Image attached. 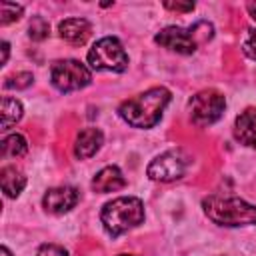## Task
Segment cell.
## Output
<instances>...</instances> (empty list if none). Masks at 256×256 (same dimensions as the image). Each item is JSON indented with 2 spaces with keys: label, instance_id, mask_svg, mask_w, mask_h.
<instances>
[{
  "label": "cell",
  "instance_id": "6da1fadb",
  "mask_svg": "<svg viewBox=\"0 0 256 256\" xmlns=\"http://www.w3.org/2000/svg\"><path fill=\"white\" fill-rule=\"evenodd\" d=\"M168 102L170 90L164 86H156L124 100L118 108V116L132 128H152L162 118V112Z\"/></svg>",
  "mask_w": 256,
  "mask_h": 256
},
{
  "label": "cell",
  "instance_id": "7a4b0ae2",
  "mask_svg": "<svg viewBox=\"0 0 256 256\" xmlns=\"http://www.w3.org/2000/svg\"><path fill=\"white\" fill-rule=\"evenodd\" d=\"M100 220L110 236H120L144 222V204L134 196H120L102 206Z\"/></svg>",
  "mask_w": 256,
  "mask_h": 256
},
{
  "label": "cell",
  "instance_id": "3957f363",
  "mask_svg": "<svg viewBox=\"0 0 256 256\" xmlns=\"http://www.w3.org/2000/svg\"><path fill=\"white\" fill-rule=\"evenodd\" d=\"M204 214L218 226H250L256 224V206L248 204L242 198H222V196H208L202 202Z\"/></svg>",
  "mask_w": 256,
  "mask_h": 256
},
{
  "label": "cell",
  "instance_id": "277c9868",
  "mask_svg": "<svg viewBox=\"0 0 256 256\" xmlns=\"http://www.w3.org/2000/svg\"><path fill=\"white\" fill-rule=\"evenodd\" d=\"M214 36V26L210 22H196L188 28H180V26H166L162 28L154 40L156 44L172 50V52H178V54H194L198 46L206 44L210 38Z\"/></svg>",
  "mask_w": 256,
  "mask_h": 256
},
{
  "label": "cell",
  "instance_id": "5b68a950",
  "mask_svg": "<svg viewBox=\"0 0 256 256\" xmlns=\"http://www.w3.org/2000/svg\"><path fill=\"white\" fill-rule=\"evenodd\" d=\"M88 62L94 70L124 72L128 68V54L118 38L104 36L88 50Z\"/></svg>",
  "mask_w": 256,
  "mask_h": 256
},
{
  "label": "cell",
  "instance_id": "8992f818",
  "mask_svg": "<svg viewBox=\"0 0 256 256\" xmlns=\"http://www.w3.org/2000/svg\"><path fill=\"white\" fill-rule=\"evenodd\" d=\"M92 80V72L74 58L56 60L50 68V82L60 92H74L88 86Z\"/></svg>",
  "mask_w": 256,
  "mask_h": 256
},
{
  "label": "cell",
  "instance_id": "52a82bcc",
  "mask_svg": "<svg viewBox=\"0 0 256 256\" xmlns=\"http://www.w3.org/2000/svg\"><path fill=\"white\" fill-rule=\"evenodd\" d=\"M224 108H226V100L214 88L200 90L190 98V118L196 126L214 124L216 120H220Z\"/></svg>",
  "mask_w": 256,
  "mask_h": 256
},
{
  "label": "cell",
  "instance_id": "ba28073f",
  "mask_svg": "<svg viewBox=\"0 0 256 256\" xmlns=\"http://www.w3.org/2000/svg\"><path fill=\"white\" fill-rule=\"evenodd\" d=\"M186 168H188V156L180 148H176L156 156L148 164L146 174L150 176V180H156V182H172L182 178L186 174Z\"/></svg>",
  "mask_w": 256,
  "mask_h": 256
},
{
  "label": "cell",
  "instance_id": "9c48e42d",
  "mask_svg": "<svg viewBox=\"0 0 256 256\" xmlns=\"http://www.w3.org/2000/svg\"><path fill=\"white\" fill-rule=\"evenodd\" d=\"M78 200H80V194L74 186H56L44 194L42 206L50 214H64L72 210L78 204Z\"/></svg>",
  "mask_w": 256,
  "mask_h": 256
},
{
  "label": "cell",
  "instance_id": "30bf717a",
  "mask_svg": "<svg viewBox=\"0 0 256 256\" xmlns=\"http://www.w3.org/2000/svg\"><path fill=\"white\" fill-rule=\"evenodd\" d=\"M92 32V26L84 18H66L58 24V34L62 40H66L72 46H80L88 40Z\"/></svg>",
  "mask_w": 256,
  "mask_h": 256
},
{
  "label": "cell",
  "instance_id": "8fae6325",
  "mask_svg": "<svg viewBox=\"0 0 256 256\" xmlns=\"http://www.w3.org/2000/svg\"><path fill=\"white\" fill-rule=\"evenodd\" d=\"M234 138L248 148H256V108H246L236 116Z\"/></svg>",
  "mask_w": 256,
  "mask_h": 256
},
{
  "label": "cell",
  "instance_id": "7c38bea8",
  "mask_svg": "<svg viewBox=\"0 0 256 256\" xmlns=\"http://www.w3.org/2000/svg\"><path fill=\"white\" fill-rule=\"evenodd\" d=\"M92 190L98 194H106V192H116L120 188L126 186V178L122 174V170L118 166H106L102 168L94 178H92Z\"/></svg>",
  "mask_w": 256,
  "mask_h": 256
},
{
  "label": "cell",
  "instance_id": "4fadbf2b",
  "mask_svg": "<svg viewBox=\"0 0 256 256\" xmlns=\"http://www.w3.org/2000/svg\"><path fill=\"white\" fill-rule=\"evenodd\" d=\"M102 142H104V134H102L98 128H84V130L76 136L74 154H76L80 160L92 158V156L100 150Z\"/></svg>",
  "mask_w": 256,
  "mask_h": 256
},
{
  "label": "cell",
  "instance_id": "5bb4252c",
  "mask_svg": "<svg viewBox=\"0 0 256 256\" xmlns=\"http://www.w3.org/2000/svg\"><path fill=\"white\" fill-rule=\"evenodd\" d=\"M0 184L8 198H16L26 186V176L16 166H4L0 170Z\"/></svg>",
  "mask_w": 256,
  "mask_h": 256
},
{
  "label": "cell",
  "instance_id": "9a60e30c",
  "mask_svg": "<svg viewBox=\"0 0 256 256\" xmlns=\"http://www.w3.org/2000/svg\"><path fill=\"white\" fill-rule=\"evenodd\" d=\"M22 104L16 98L4 96L2 98V130H10L20 118H22Z\"/></svg>",
  "mask_w": 256,
  "mask_h": 256
},
{
  "label": "cell",
  "instance_id": "2e32d148",
  "mask_svg": "<svg viewBox=\"0 0 256 256\" xmlns=\"http://www.w3.org/2000/svg\"><path fill=\"white\" fill-rule=\"evenodd\" d=\"M28 152V142L22 134L14 132L2 140V158H20Z\"/></svg>",
  "mask_w": 256,
  "mask_h": 256
},
{
  "label": "cell",
  "instance_id": "e0dca14e",
  "mask_svg": "<svg viewBox=\"0 0 256 256\" xmlns=\"http://www.w3.org/2000/svg\"><path fill=\"white\" fill-rule=\"evenodd\" d=\"M48 32H50V24H48L42 16H34V18L30 20V24H28V36H30L32 40L40 42V40H44V38L48 36Z\"/></svg>",
  "mask_w": 256,
  "mask_h": 256
},
{
  "label": "cell",
  "instance_id": "ac0fdd59",
  "mask_svg": "<svg viewBox=\"0 0 256 256\" xmlns=\"http://www.w3.org/2000/svg\"><path fill=\"white\" fill-rule=\"evenodd\" d=\"M24 8L20 4H12V2H0V24L6 26L14 20H18L22 16Z\"/></svg>",
  "mask_w": 256,
  "mask_h": 256
},
{
  "label": "cell",
  "instance_id": "d6986e66",
  "mask_svg": "<svg viewBox=\"0 0 256 256\" xmlns=\"http://www.w3.org/2000/svg\"><path fill=\"white\" fill-rule=\"evenodd\" d=\"M32 80H34V76L30 72H18V74H12L4 80V88H16V90L28 88L32 84Z\"/></svg>",
  "mask_w": 256,
  "mask_h": 256
},
{
  "label": "cell",
  "instance_id": "ffe728a7",
  "mask_svg": "<svg viewBox=\"0 0 256 256\" xmlns=\"http://www.w3.org/2000/svg\"><path fill=\"white\" fill-rule=\"evenodd\" d=\"M242 52L250 58V60H256V28L248 30L244 42H242Z\"/></svg>",
  "mask_w": 256,
  "mask_h": 256
},
{
  "label": "cell",
  "instance_id": "44dd1931",
  "mask_svg": "<svg viewBox=\"0 0 256 256\" xmlns=\"http://www.w3.org/2000/svg\"><path fill=\"white\" fill-rule=\"evenodd\" d=\"M36 256H68V252L62 248V246H56V244H44L38 248V254Z\"/></svg>",
  "mask_w": 256,
  "mask_h": 256
},
{
  "label": "cell",
  "instance_id": "7402d4cb",
  "mask_svg": "<svg viewBox=\"0 0 256 256\" xmlns=\"http://www.w3.org/2000/svg\"><path fill=\"white\" fill-rule=\"evenodd\" d=\"M168 10H178V12H190V10H194V4L192 2H188V4H174V2H166L164 4Z\"/></svg>",
  "mask_w": 256,
  "mask_h": 256
},
{
  "label": "cell",
  "instance_id": "603a6c76",
  "mask_svg": "<svg viewBox=\"0 0 256 256\" xmlns=\"http://www.w3.org/2000/svg\"><path fill=\"white\" fill-rule=\"evenodd\" d=\"M0 46H2V60H0V62H2V66H4V64L8 62V50H10V46H8V42H2Z\"/></svg>",
  "mask_w": 256,
  "mask_h": 256
},
{
  "label": "cell",
  "instance_id": "cb8c5ba5",
  "mask_svg": "<svg viewBox=\"0 0 256 256\" xmlns=\"http://www.w3.org/2000/svg\"><path fill=\"white\" fill-rule=\"evenodd\" d=\"M246 10H248V14L256 20V2H248V4H246Z\"/></svg>",
  "mask_w": 256,
  "mask_h": 256
},
{
  "label": "cell",
  "instance_id": "d4e9b609",
  "mask_svg": "<svg viewBox=\"0 0 256 256\" xmlns=\"http://www.w3.org/2000/svg\"><path fill=\"white\" fill-rule=\"evenodd\" d=\"M2 256H12V254H10V250H8L6 246H2Z\"/></svg>",
  "mask_w": 256,
  "mask_h": 256
},
{
  "label": "cell",
  "instance_id": "484cf974",
  "mask_svg": "<svg viewBox=\"0 0 256 256\" xmlns=\"http://www.w3.org/2000/svg\"><path fill=\"white\" fill-rule=\"evenodd\" d=\"M120 256H132V254H120Z\"/></svg>",
  "mask_w": 256,
  "mask_h": 256
}]
</instances>
